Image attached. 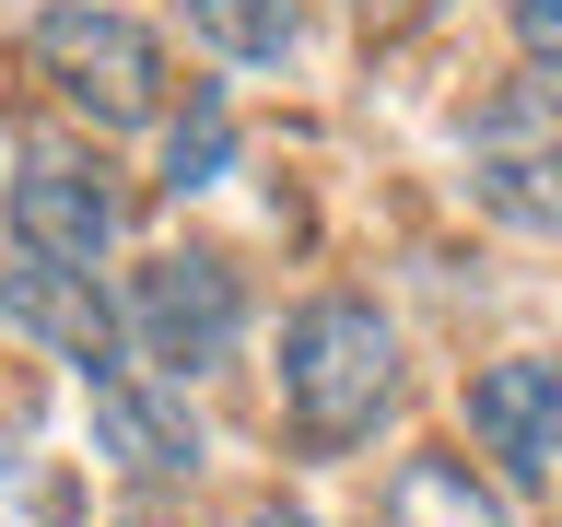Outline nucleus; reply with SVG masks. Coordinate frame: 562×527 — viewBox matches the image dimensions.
<instances>
[{
  "label": "nucleus",
  "mask_w": 562,
  "mask_h": 527,
  "mask_svg": "<svg viewBox=\"0 0 562 527\" xmlns=\"http://www.w3.org/2000/svg\"><path fill=\"white\" fill-rule=\"evenodd\" d=\"M398 399V328L363 293H316L281 328V411L305 446H363Z\"/></svg>",
  "instance_id": "obj_1"
},
{
  "label": "nucleus",
  "mask_w": 562,
  "mask_h": 527,
  "mask_svg": "<svg viewBox=\"0 0 562 527\" xmlns=\"http://www.w3.org/2000/svg\"><path fill=\"white\" fill-rule=\"evenodd\" d=\"M469 200L504 235L562 246V94L551 82H504L469 105Z\"/></svg>",
  "instance_id": "obj_2"
},
{
  "label": "nucleus",
  "mask_w": 562,
  "mask_h": 527,
  "mask_svg": "<svg viewBox=\"0 0 562 527\" xmlns=\"http://www.w3.org/2000/svg\"><path fill=\"white\" fill-rule=\"evenodd\" d=\"M35 70H47L59 105H82L94 130H140V117H165V47H153L130 12H94V0L35 12Z\"/></svg>",
  "instance_id": "obj_3"
},
{
  "label": "nucleus",
  "mask_w": 562,
  "mask_h": 527,
  "mask_svg": "<svg viewBox=\"0 0 562 527\" xmlns=\"http://www.w3.org/2000/svg\"><path fill=\"white\" fill-rule=\"evenodd\" d=\"M130 351L140 363H165V375H211L223 351H235V328H246V293H235V270L223 258H140L130 270Z\"/></svg>",
  "instance_id": "obj_4"
},
{
  "label": "nucleus",
  "mask_w": 562,
  "mask_h": 527,
  "mask_svg": "<svg viewBox=\"0 0 562 527\" xmlns=\"http://www.w3.org/2000/svg\"><path fill=\"white\" fill-rule=\"evenodd\" d=\"M12 246H24L35 270L94 281V258L117 246V188L94 165H70V153H24V176H12Z\"/></svg>",
  "instance_id": "obj_5"
},
{
  "label": "nucleus",
  "mask_w": 562,
  "mask_h": 527,
  "mask_svg": "<svg viewBox=\"0 0 562 527\" xmlns=\"http://www.w3.org/2000/svg\"><path fill=\"white\" fill-rule=\"evenodd\" d=\"M469 434H481L516 481H562V363L516 351V363L469 375Z\"/></svg>",
  "instance_id": "obj_6"
},
{
  "label": "nucleus",
  "mask_w": 562,
  "mask_h": 527,
  "mask_svg": "<svg viewBox=\"0 0 562 527\" xmlns=\"http://www.w3.org/2000/svg\"><path fill=\"white\" fill-rule=\"evenodd\" d=\"M82 399H94V446L117 457L130 481H188V469H200V422H188V399H165L153 375L105 363V375H82Z\"/></svg>",
  "instance_id": "obj_7"
},
{
  "label": "nucleus",
  "mask_w": 562,
  "mask_h": 527,
  "mask_svg": "<svg viewBox=\"0 0 562 527\" xmlns=\"http://www.w3.org/2000/svg\"><path fill=\"white\" fill-rule=\"evenodd\" d=\"M0 316H12L24 340H47L59 363H82V375H105L117 340H130V316L105 305L82 270H35V258H24V270H0Z\"/></svg>",
  "instance_id": "obj_8"
},
{
  "label": "nucleus",
  "mask_w": 562,
  "mask_h": 527,
  "mask_svg": "<svg viewBox=\"0 0 562 527\" xmlns=\"http://www.w3.org/2000/svg\"><path fill=\"white\" fill-rule=\"evenodd\" d=\"M386 527H516V516H504V492H492L469 457L422 446V457H398V481H386Z\"/></svg>",
  "instance_id": "obj_9"
},
{
  "label": "nucleus",
  "mask_w": 562,
  "mask_h": 527,
  "mask_svg": "<svg viewBox=\"0 0 562 527\" xmlns=\"http://www.w3.org/2000/svg\"><path fill=\"white\" fill-rule=\"evenodd\" d=\"M188 24H200V47H223V59H281V47L305 35V12H293V0H188Z\"/></svg>",
  "instance_id": "obj_10"
},
{
  "label": "nucleus",
  "mask_w": 562,
  "mask_h": 527,
  "mask_svg": "<svg viewBox=\"0 0 562 527\" xmlns=\"http://www.w3.org/2000/svg\"><path fill=\"white\" fill-rule=\"evenodd\" d=\"M223 153H235V117H223V94H200V105H188V117H176L165 188H211V176H223Z\"/></svg>",
  "instance_id": "obj_11"
},
{
  "label": "nucleus",
  "mask_w": 562,
  "mask_h": 527,
  "mask_svg": "<svg viewBox=\"0 0 562 527\" xmlns=\"http://www.w3.org/2000/svg\"><path fill=\"white\" fill-rule=\"evenodd\" d=\"M504 24H516L527 70H539V82H562V0H504Z\"/></svg>",
  "instance_id": "obj_12"
},
{
  "label": "nucleus",
  "mask_w": 562,
  "mask_h": 527,
  "mask_svg": "<svg viewBox=\"0 0 562 527\" xmlns=\"http://www.w3.org/2000/svg\"><path fill=\"white\" fill-rule=\"evenodd\" d=\"M246 527H316V516H293V504H258V516H246Z\"/></svg>",
  "instance_id": "obj_13"
},
{
  "label": "nucleus",
  "mask_w": 562,
  "mask_h": 527,
  "mask_svg": "<svg viewBox=\"0 0 562 527\" xmlns=\"http://www.w3.org/2000/svg\"><path fill=\"white\" fill-rule=\"evenodd\" d=\"M130 527H153V516H130Z\"/></svg>",
  "instance_id": "obj_14"
}]
</instances>
